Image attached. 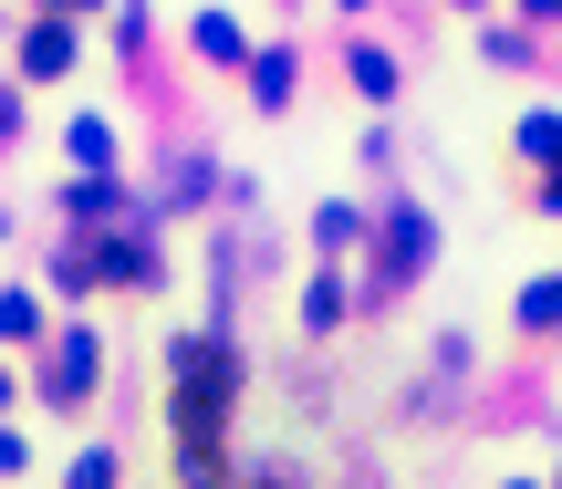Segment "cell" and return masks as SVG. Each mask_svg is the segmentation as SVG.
Wrapping results in <instances>:
<instances>
[{
	"mask_svg": "<svg viewBox=\"0 0 562 489\" xmlns=\"http://www.w3.org/2000/svg\"><path fill=\"white\" fill-rule=\"evenodd\" d=\"M32 333V292H0V344H21Z\"/></svg>",
	"mask_w": 562,
	"mask_h": 489,
	"instance_id": "6da1fadb",
	"label": "cell"
}]
</instances>
